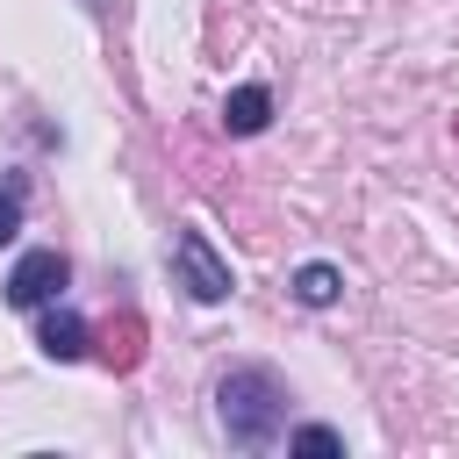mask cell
Wrapping results in <instances>:
<instances>
[{"label": "cell", "mask_w": 459, "mask_h": 459, "mask_svg": "<svg viewBox=\"0 0 459 459\" xmlns=\"http://www.w3.org/2000/svg\"><path fill=\"white\" fill-rule=\"evenodd\" d=\"M280 409H287V394H280V380L265 366H244V373L222 380V423H230L237 445H265L280 430Z\"/></svg>", "instance_id": "1"}, {"label": "cell", "mask_w": 459, "mask_h": 459, "mask_svg": "<svg viewBox=\"0 0 459 459\" xmlns=\"http://www.w3.org/2000/svg\"><path fill=\"white\" fill-rule=\"evenodd\" d=\"M172 273H179V287H186L194 301H222V294H230V265L215 258V244H208L201 230H179V237H172Z\"/></svg>", "instance_id": "2"}, {"label": "cell", "mask_w": 459, "mask_h": 459, "mask_svg": "<svg viewBox=\"0 0 459 459\" xmlns=\"http://www.w3.org/2000/svg\"><path fill=\"white\" fill-rule=\"evenodd\" d=\"M65 280H72L65 251H22L14 273H7V301H14V308H43V301L65 294Z\"/></svg>", "instance_id": "3"}, {"label": "cell", "mask_w": 459, "mask_h": 459, "mask_svg": "<svg viewBox=\"0 0 459 459\" xmlns=\"http://www.w3.org/2000/svg\"><path fill=\"white\" fill-rule=\"evenodd\" d=\"M100 359H108L115 373L143 366V316H136V308H122V316H108V323H100Z\"/></svg>", "instance_id": "4"}, {"label": "cell", "mask_w": 459, "mask_h": 459, "mask_svg": "<svg viewBox=\"0 0 459 459\" xmlns=\"http://www.w3.org/2000/svg\"><path fill=\"white\" fill-rule=\"evenodd\" d=\"M36 344H43V359L72 366V359H86V323H79L72 308H50V316H43V330H36Z\"/></svg>", "instance_id": "5"}, {"label": "cell", "mask_w": 459, "mask_h": 459, "mask_svg": "<svg viewBox=\"0 0 459 459\" xmlns=\"http://www.w3.org/2000/svg\"><path fill=\"white\" fill-rule=\"evenodd\" d=\"M265 115H273V93H265V86H237V93L222 100V129H230V136H258Z\"/></svg>", "instance_id": "6"}, {"label": "cell", "mask_w": 459, "mask_h": 459, "mask_svg": "<svg viewBox=\"0 0 459 459\" xmlns=\"http://www.w3.org/2000/svg\"><path fill=\"white\" fill-rule=\"evenodd\" d=\"M294 294H301L308 308H330V301H337V265H301V273H294Z\"/></svg>", "instance_id": "7"}, {"label": "cell", "mask_w": 459, "mask_h": 459, "mask_svg": "<svg viewBox=\"0 0 459 459\" xmlns=\"http://www.w3.org/2000/svg\"><path fill=\"white\" fill-rule=\"evenodd\" d=\"M344 437L337 430H323V423H308V430H294V452H337Z\"/></svg>", "instance_id": "8"}, {"label": "cell", "mask_w": 459, "mask_h": 459, "mask_svg": "<svg viewBox=\"0 0 459 459\" xmlns=\"http://www.w3.org/2000/svg\"><path fill=\"white\" fill-rule=\"evenodd\" d=\"M14 230H22V194H14V186H0V244H7Z\"/></svg>", "instance_id": "9"}, {"label": "cell", "mask_w": 459, "mask_h": 459, "mask_svg": "<svg viewBox=\"0 0 459 459\" xmlns=\"http://www.w3.org/2000/svg\"><path fill=\"white\" fill-rule=\"evenodd\" d=\"M86 7H100V0H86Z\"/></svg>", "instance_id": "10"}]
</instances>
